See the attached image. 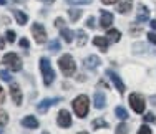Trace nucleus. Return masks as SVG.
I'll return each mask as SVG.
<instances>
[{"label": "nucleus", "mask_w": 156, "mask_h": 134, "mask_svg": "<svg viewBox=\"0 0 156 134\" xmlns=\"http://www.w3.org/2000/svg\"><path fill=\"white\" fill-rule=\"evenodd\" d=\"M88 106H90V103H88V98L85 94H80L75 98V101H73V111H75V114L78 118H85L88 114Z\"/></svg>", "instance_id": "nucleus-1"}, {"label": "nucleus", "mask_w": 156, "mask_h": 134, "mask_svg": "<svg viewBox=\"0 0 156 134\" xmlns=\"http://www.w3.org/2000/svg\"><path fill=\"white\" fill-rule=\"evenodd\" d=\"M58 66H60L62 73L65 74V76H72L76 70L75 60H73V57H70V55H63V57L58 60Z\"/></svg>", "instance_id": "nucleus-2"}, {"label": "nucleus", "mask_w": 156, "mask_h": 134, "mask_svg": "<svg viewBox=\"0 0 156 134\" xmlns=\"http://www.w3.org/2000/svg\"><path fill=\"white\" fill-rule=\"evenodd\" d=\"M40 70H42V76H43V83L47 84V86H50L51 83H53L55 80V73L53 70H51V65H50V60L43 57L40 60Z\"/></svg>", "instance_id": "nucleus-3"}, {"label": "nucleus", "mask_w": 156, "mask_h": 134, "mask_svg": "<svg viewBox=\"0 0 156 134\" xmlns=\"http://www.w3.org/2000/svg\"><path fill=\"white\" fill-rule=\"evenodd\" d=\"M2 63L5 66H9L12 71H20V70H22V60L18 58L15 53H7L5 57H3Z\"/></svg>", "instance_id": "nucleus-4"}, {"label": "nucleus", "mask_w": 156, "mask_h": 134, "mask_svg": "<svg viewBox=\"0 0 156 134\" xmlns=\"http://www.w3.org/2000/svg\"><path fill=\"white\" fill-rule=\"evenodd\" d=\"M129 106L133 108V111L135 113L141 114L144 111V98L138 93H133V94H129Z\"/></svg>", "instance_id": "nucleus-5"}, {"label": "nucleus", "mask_w": 156, "mask_h": 134, "mask_svg": "<svg viewBox=\"0 0 156 134\" xmlns=\"http://www.w3.org/2000/svg\"><path fill=\"white\" fill-rule=\"evenodd\" d=\"M32 35H33V38H35L37 43H45L47 42V32L40 23L32 25Z\"/></svg>", "instance_id": "nucleus-6"}, {"label": "nucleus", "mask_w": 156, "mask_h": 134, "mask_svg": "<svg viewBox=\"0 0 156 134\" xmlns=\"http://www.w3.org/2000/svg\"><path fill=\"white\" fill-rule=\"evenodd\" d=\"M57 122L60 128H68V126H72V116H70V113L66 109H62L60 113H58L57 116Z\"/></svg>", "instance_id": "nucleus-7"}, {"label": "nucleus", "mask_w": 156, "mask_h": 134, "mask_svg": "<svg viewBox=\"0 0 156 134\" xmlns=\"http://www.w3.org/2000/svg\"><path fill=\"white\" fill-rule=\"evenodd\" d=\"M60 101H62V98H47L37 106V111H38V113H47L48 108L53 106V104H57V103H60Z\"/></svg>", "instance_id": "nucleus-8"}, {"label": "nucleus", "mask_w": 156, "mask_h": 134, "mask_svg": "<svg viewBox=\"0 0 156 134\" xmlns=\"http://www.w3.org/2000/svg\"><path fill=\"white\" fill-rule=\"evenodd\" d=\"M10 96H12V99L15 101L17 106H20L22 104V91H20V86L18 84H10Z\"/></svg>", "instance_id": "nucleus-9"}, {"label": "nucleus", "mask_w": 156, "mask_h": 134, "mask_svg": "<svg viewBox=\"0 0 156 134\" xmlns=\"http://www.w3.org/2000/svg\"><path fill=\"white\" fill-rule=\"evenodd\" d=\"M93 104L96 109H103L106 104V99H105V94H103V91H95V96H93Z\"/></svg>", "instance_id": "nucleus-10"}, {"label": "nucleus", "mask_w": 156, "mask_h": 134, "mask_svg": "<svg viewBox=\"0 0 156 134\" xmlns=\"http://www.w3.org/2000/svg\"><path fill=\"white\" fill-rule=\"evenodd\" d=\"M148 18H150V10H148V7L140 5L138 7V13H136V22L143 23V22H148Z\"/></svg>", "instance_id": "nucleus-11"}, {"label": "nucleus", "mask_w": 156, "mask_h": 134, "mask_svg": "<svg viewBox=\"0 0 156 134\" xmlns=\"http://www.w3.org/2000/svg\"><path fill=\"white\" fill-rule=\"evenodd\" d=\"M83 65H85V68H88V70H95V68H98V66H100V58L95 57V55H91V57L85 58Z\"/></svg>", "instance_id": "nucleus-12"}, {"label": "nucleus", "mask_w": 156, "mask_h": 134, "mask_svg": "<svg viewBox=\"0 0 156 134\" xmlns=\"http://www.w3.org/2000/svg\"><path fill=\"white\" fill-rule=\"evenodd\" d=\"M106 74H108V76L111 78V81L115 83V86H116L118 91L123 93V91H125V84H123V81L120 80V76H118V74L115 73V71H106Z\"/></svg>", "instance_id": "nucleus-13"}, {"label": "nucleus", "mask_w": 156, "mask_h": 134, "mask_svg": "<svg viewBox=\"0 0 156 134\" xmlns=\"http://www.w3.org/2000/svg\"><path fill=\"white\" fill-rule=\"evenodd\" d=\"M93 43H95L101 51H108V43H110V40L106 38V36H95V38H93Z\"/></svg>", "instance_id": "nucleus-14"}, {"label": "nucleus", "mask_w": 156, "mask_h": 134, "mask_svg": "<svg viewBox=\"0 0 156 134\" xmlns=\"http://www.w3.org/2000/svg\"><path fill=\"white\" fill-rule=\"evenodd\" d=\"M113 23V15L110 12H101V18H100V27L101 28H108Z\"/></svg>", "instance_id": "nucleus-15"}, {"label": "nucleus", "mask_w": 156, "mask_h": 134, "mask_svg": "<svg viewBox=\"0 0 156 134\" xmlns=\"http://www.w3.org/2000/svg\"><path fill=\"white\" fill-rule=\"evenodd\" d=\"M22 126L30 128V129H37L38 128V121H37V118H33V116H25L23 119H22Z\"/></svg>", "instance_id": "nucleus-16"}, {"label": "nucleus", "mask_w": 156, "mask_h": 134, "mask_svg": "<svg viewBox=\"0 0 156 134\" xmlns=\"http://www.w3.org/2000/svg\"><path fill=\"white\" fill-rule=\"evenodd\" d=\"M131 7H133V0H121L120 3H118V12L120 13H128L129 10H131Z\"/></svg>", "instance_id": "nucleus-17"}, {"label": "nucleus", "mask_w": 156, "mask_h": 134, "mask_svg": "<svg viewBox=\"0 0 156 134\" xmlns=\"http://www.w3.org/2000/svg\"><path fill=\"white\" fill-rule=\"evenodd\" d=\"M106 38H108L111 43H116V42H120L121 35H120V32H118V30H108V33H106Z\"/></svg>", "instance_id": "nucleus-18"}, {"label": "nucleus", "mask_w": 156, "mask_h": 134, "mask_svg": "<svg viewBox=\"0 0 156 134\" xmlns=\"http://www.w3.org/2000/svg\"><path fill=\"white\" fill-rule=\"evenodd\" d=\"M13 15H15L17 23H18V25H25V23H27L28 17H27V15H25L23 12H20V10H13Z\"/></svg>", "instance_id": "nucleus-19"}, {"label": "nucleus", "mask_w": 156, "mask_h": 134, "mask_svg": "<svg viewBox=\"0 0 156 134\" xmlns=\"http://www.w3.org/2000/svg\"><path fill=\"white\" fill-rule=\"evenodd\" d=\"M62 36H63V40H65L66 43H72L73 42V32L70 28H65L63 27L62 28Z\"/></svg>", "instance_id": "nucleus-20"}, {"label": "nucleus", "mask_w": 156, "mask_h": 134, "mask_svg": "<svg viewBox=\"0 0 156 134\" xmlns=\"http://www.w3.org/2000/svg\"><path fill=\"white\" fill-rule=\"evenodd\" d=\"M76 38H78V46H83V45H87V42H88L87 33H85L83 30H78L76 32Z\"/></svg>", "instance_id": "nucleus-21"}, {"label": "nucleus", "mask_w": 156, "mask_h": 134, "mask_svg": "<svg viewBox=\"0 0 156 134\" xmlns=\"http://www.w3.org/2000/svg\"><path fill=\"white\" fill-rule=\"evenodd\" d=\"M115 114H116V118L121 119V121H125V119L128 118V111H126L123 106H118L116 109H115Z\"/></svg>", "instance_id": "nucleus-22"}, {"label": "nucleus", "mask_w": 156, "mask_h": 134, "mask_svg": "<svg viewBox=\"0 0 156 134\" xmlns=\"http://www.w3.org/2000/svg\"><path fill=\"white\" fill-rule=\"evenodd\" d=\"M91 126H93L95 129H100V128H108V121H105L103 118H98V119H95V121L91 122Z\"/></svg>", "instance_id": "nucleus-23"}, {"label": "nucleus", "mask_w": 156, "mask_h": 134, "mask_svg": "<svg viewBox=\"0 0 156 134\" xmlns=\"http://www.w3.org/2000/svg\"><path fill=\"white\" fill-rule=\"evenodd\" d=\"M68 13H70V18H72V22H76L78 18H80V15H81V10H78V9H70Z\"/></svg>", "instance_id": "nucleus-24"}, {"label": "nucleus", "mask_w": 156, "mask_h": 134, "mask_svg": "<svg viewBox=\"0 0 156 134\" xmlns=\"http://www.w3.org/2000/svg\"><path fill=\"white\" fill-rule=\"evenodd\" d=\"M48 50L57 53V51L60 50V42H58V40H51V42L48 43Z\"/></svg>", "instance_id": "nucleus-25"}, {"label": "nucleus", "mask_w": 156, "mask_h": 134, "mask_svg": "<svg viewBox=\"0 0 156 134\" xmlns=\"http://www.w3.org/2000/svg\"><path fill=\"white\" fill-rule=\"evenodd\" d=\"M115 134H128V126L125 124V122H121V124L116 126V131Z\"/></svg>", "instance_id": "nucleus-26"}, {"label": "nucleus", "mask_w": 156, "mask_h": 134, "mask_svg": "<svg viewBox=\"0 0 156 134\" xmlns=\"http://www.w3.org/2000/svg\"><path fill=\"white\" fill-rule=\"evenodd\" d=\"M0 78H2L3 81H7V83H12V76H10V73L5 71V70H2V71H0Z\"/></svg>", "instance_id": "nucleus-27"}, {"label": "nucleus", "mask_w": 156, "mask_h": 134, "mask_svg": "<svg viewBox=\"0 0 156 134\" xmlns=\"http://www.w3.org/2000/svg\"><path fill=\"white\" fill-rule=\"evenodd\" d=\"M66 2L72 5H88V3H91V0H66Z\"/></svg>", "instance_id": "nucleus-28"}, {"label": "nucleus", "mask_w": 156, "mask_h": 134, "mask_svg": "<svg viewBox=\"0 0 156 134\" xmlns=\"http://www.w3.org/2000/svg\"><path fill=\"white\" fill-rule=\"evenodd\" d=\"M143 119H144V122H154L156 121V116L153 113H148V114H144L143 116Z\"/></svg>", "instance_id": "nucleus-29"}, {"label": "nucleus", "mask_w": 156, "mask_h": 134, "mask_svg": "<svg viewBox=\"0 0 156 134\" xmlns=\"http://www.w3.org/2000/svg\"><path fill=\"white\" fill-rule=\"evenodd\" d=\"M7 122H9V116H7V113H0V128L5 126Z\"/></svg>", "instance_id": "nucleus-30"}, {"label": "nucleus", "mask_w": 156, "mask_h": 134, "mask_svg": "<svg viewBox=\"0 0 156 134\" xmlns=\"http://www.w3.org/2000/svg\"><path fill=\"white\" fill-rule=\"evenodd\" d=\"M5 36H7V42H10V43L15 42V33H13L12 30H9V32L5 33Z\"/></svg>", "instance_id": "nucleus-31"}, {"label": "nucleus", "mask_w": 156, "mask_h": 134, "mask_svg": "<svg viewBox=\"0 0 156 134\" xmlns=\"http://www.w3.org/2000/svg\"><path fill=\"white\" fill-rule=\"evenodd\" d=\"M138 134H153V132H151V129L148 128L146 124H144V126H141V128H140V131H138Z\"/></svg>", "instance_id": "nucleus-32"}, {"label": "nucleus", "mask_w": 156, "mask_h": 134, "mask_svg": "<svg viewBox=\"0 0 156 134\" xmlns=\"http://www.w3.org/2000/svg\"><path fill=\"white\" fill-rule=\"evenodd\" d=\"M87 27H88V28H95V17H88Z\"/></svg>", "instance_id": "nucleus-33"}, {"label": "nucleus", "mask_w": 156, "mask_h": 134, "mask_svg": "<svg viewBox=\"0 0 156 134\" xmlns=\"http://www.w3.org/2000/svg\"><path fill=\"white\" fill-rule=\"evenodd\" d=\"M63 23H65L63 18H57V20H55V27H58V28H63Z\"/></svg>", "instance_id": "nucleus-34"}, {"label": "nucleus", "mask_w": 156, "mask_h": 134, "mask_svg": "<svg viewBox=\"0 0 156 134\" xmlns=\"http://www.w3.org/2000/svg\"><path fill=\"white\" fill-rule=\"evenodd\" d=\"M20 46H23V48H30V43H28V40L22 38V40H20Z\"/></svg>", "instance_id": "nucleus-35"}, {"label": "nucleus", "mask_w": 156, "mask_h": 134, "mask_svg": "<svg viewBox=\"0 0 156 134\" xmlns=\"http://www.w3.org/2000/svg\"><path fill=\"white\" fill-rule=\"evenodd\" d=\"M148 40H150L151 43L156 45V33H148Z\"/></svg>", "instance_id": "nucleus-36"}, {"label": "nucleus", "mask_w": 156, "mask_h": 134, "mask_svg": "<svg viewBox=\"0 0 156 134\" xmlns=\"http://www.w3.org/2000/svg\"><path fill=\"white\" fill-rule=\"evenodd\" d=\"M3 101H5V94H3V89H2V86H0V106L3 104Z\"/></svg>", "instance_id": "nucleus-37"}, {"label": "nucleus", "mask_w": 156, "mask_h": 134, "mask_svg": "<svg viewBox=\"0 0 156 134\" xmlns=\"http://www.w3.org/2000/svg\"><path fill=\"white\" fill-rule=\"evenodd\" d=\"M103 3H106V5H111V3H116L118 0H101Z\"/></svg>", "instance_id": "nucleus-38"}, {"label": "nucleus", "mask_w": 156, "mask_h": 134, "mask_svg": "<svg viewBox=\"0 0 156 134\" xmlns=\"http://www.w3.org/2000/svg\"><path fill=\"white\" fill-rule=\"evenodd\" d=\"M150 25H151V28H153V30H156V20H151Z\"/></svg>", "instance_id": "nucleus-39"}, {"label": "nucleus", "mask_w": 156, "mask_h": 134, "mask_svg": "<svg viewBox=\"0 0 156 134\" xmlns=\"http://www.w3.org/2000/svg\"><path fill=\"white\" fill-rule=\"evenodd\" d=\"M40 2H43V3H47V5H50V3H53L55 0H40Z\"/></svg>", "instance_id": "nucleus-40"}, {"label": "nucleus", "mask_w": 156, "mask_h": 134, "mask_svg": "<svg viewBox=\"0 0 156 134\" xmlns=\"http://www.w3.org/2000/svg\"><path fill=\"white\" fill-rule=\"evenodd\" d=\"M13 2H15V3H25L27 0H13Z\"/></svg>", "instance_id": "nucleus-41"}, {"label": "nucleus", "mask_w": 156, "mask_h": 134, "mask_svg": "<svg viewBox=\"0 0 156 134\" xmlns=\"http://www.w3.org/2000/svg\"><path fill=\"white\" fill-rule=\"evenodd\" d=\"M7 3V0H0V5H5Z\"/></svg>", "instance_id": "nucleus-42"}, {"label": "nucleus", "mask_w": 156, "mask_h": 134, "mask_svg": "<svg viewBox=\"0 0 156 134\" xmlns=\"http://www.w3.org/2000/svg\"><path fill=\"white\" fill-rule=\"evenodd\" d=\"M0 48H3V40L0 38Z\"/></svg>", "instance_id": "nucleus-43"}, {"label": "nucleus", "mask_w": 156, "mask_h": 134, "mask_svg": "<svg viewBox=\"0 0 156 134\" xmlns=\"http://www.w3.org/2000/svg\"><path fill=\"white\" fill-rule=\"evenodd\" d=\"M78 134H88V132H85V131H81V132H78Z\"/></svg>", "instance_id": "nucleus-44"}, {"label": "nucleus", "mask_w": 156, "mask_h": 134, "mask_svg": "<svg viewBox=\"0 0 156 134\" xmlns=\"http://www.w3.org/2000/svg\"><path fill=\"white\" fill-rule=\"evenodd\" d=\"M42 134H48V132H47V131H43V132H42Z\"/></svg>", "instance_id": "nucleus-45"}]
</instances>
